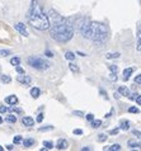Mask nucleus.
<instances>
[{
  "instance_id": "0eeeda50",
  "label": "nucleus",
  "mask_w": 141,
  "mask_h": 151,
  "mask_svg": "<svg viewBox=\"0 0 141 151\" xmlns=\"http://www.w3.org/2000/svg\"><path fill=\"white\" fill-rule=\"evenodd\" d=\"M22 123L24 126H27V127H32V126L35 124V119H33L32 117L26 116V117H23V118H22Z\"/></svg>"
},
{
  "instance_id": "f03ea898",
  "label": "nucleus",
  "mask_w": 141,
  "mask_h": 151,
  "mask_svg": "<svg viewBox=\"0 0 141 151\" xmlns=\"http://www.w3.org/2000/svg\"><path fill=\"white\" fill-rule=\"evenodd\" d=\"M78 27L80 29L83 37L92 40L98 43H104L109 37V31L103 23L90 22L88 19H80L78 22Z\"/></svg>"
},
{
  "instance_id": "dca6fc26",
  "label": "nucleus",
  "mask_w": 141,
  "mask_h": 151,
  "mask_svg": "<svg viewBox=\"0 0 141 151\" xmlns=\"http://www.w3.org/2000/svg\"><path fill=\"white\" fill-rule=\"evenodd\" d=\"M128 147H131V149L140 147V142H136L135 140H130L128 141Z\"/></svg>"
},
{
  "instance_id": "b1692460",
  "label": "nucleus",
  "mask_w": 141,
  "mask_h": 151,
  "mask_svg": "<svg viewBox=\"0 0 141 151\" xmlns=\"http://www.w3.org/2000/svg\"><path fill=\"white\" fill-rule=\"evenodd\" d=\"M43 146L46 149H48V150H51V149H53V144L51 141H43Z\"/></svg>"
},
{
  "instance_id": "4468645a",
  "label": "nucleus",
  "mask_w": 141,
  "mask_h": 151,
  "mask_svg": "<svg viewBox=\"0 0 141 151\" xmlns=\"http://www.w3.org/2000/svg\"><path fill=\"white\" fill-rule=\"evenodd\" d=\"M40 94H41V91H40L38 88H32L31 89V95L33 96V98H38Z\"/></svg>"
},
{
  "instance_id": "f8f14e48",
  "label": "nucleus",
  "mask_w": 141,
  "mask_h": 151,
  "mask_svg": "<svg viewBox=\"0 0 141 151\" xmlns=\"http://www.w3.org/2000/svg\"><path fill=\"white\" fill-rule=\"evenodd\" d=\"M118 93L122 94L123 96H128V95L131 94L130 90H128V88H126V86H119V88H118Z\"/></svg>"
},
{
  "instance_id": "6e6552de",
  "label": "nucleus",
  "mask_w": 141,
  "mask_h": 151,
  "mask_svg": "<svg viewBox=\"0 0 141 151\" xmlns=\"http://www.w3.org/2000/svg\"><path fill=\"white\" fill-rule=\"evenodd\" d=\"M5 103L9 104V106H15V104L18 103V98H17L15 95H9L5 98Z\"/></svg>"
},
{
  "instance_id": "79ce46f5",
  "label": "nucleus",
  "mask_w": 141,
  "mask_h": 151,
  "mask_svg": "<svg viewBox=\"0 0 141 151\" xmlns=\"http://www.w3.org/2000/svg\"><path fill=\"white\" fill-rule=\"evenodd\" d=\"M46 55H47L48 57H53V53H52L51 51H46Z\"/></svg>"
},
{
  "instance_id": "4be33fe9",
  "label": "nucleus",
  "mask_w": 141,
  "mask_h": 151,
  "mask_svg": "<svg viewBox=\"0 0 141 151\" xmlns=\"http://www.w3.org/2000/svg\"><path fill=\"white\" fill-rule=\"evenodd\" d=\"M10 64L13 65V66L19 65V64H20V58H19V57H13V58L10 60Z\"/></svg>"
},
{
  "instance_id": "2f4dec72",
  "label": "nucleus",
  "mask_w": 141,
  "mask_h": 151,
  "mask_svg": "<svg viewBox=\"0 0 141 151\" xmlns=\"http://www.w3.org/2000/svg\"><path fill=\"white\" fill-rule=\"evenodd\" d=\"M3 56H6V55H10V51H8V50H3V51H0Z\"/></svg>"
},
{
  "instance_id": "412c9836",
  "label": "nucleus",
  "mask_w": 141,
  "mask_h": 151,
  "mask_svg": "<svg viewBox=\"0 0 141 151\" xmlns=\"http://www.w3.org/2000/svg\"><path fill=\"white\" fill-rule=\"evenodd\" d=\"M1 81L4 84H9L12 81V78L9 76V75H3V76H1Z\"/></svg>"
},
{
  "instance_id": "c756f323",
  "label": "nucleus",
  "mask_w": 141,
  "mask_h": 151,
  "mask_svg": "<svg viewBox=\"0 0 141 151\" xmlns=\"http://www.w3.org/2000/svg\"><path fill=\"white\" fill-rule=\"evenodd\" d=\"M15 70H17V73H18V74H24V70L20 68L19 65H17V66H15Z\"/></svg>"
},
{
  "instance_id": "c9c22d12",
  "label": "nucleus",
  "mask_w": 141,
  "mask_h": 151,
  "mask_svg": "<svg viewBox=\"0 0 141 151\" xmlns=\"http://www.w3.org/2000/svg\"><path fill=\"white\" fill-rule=\"evenodd\" d=\"M74 135H83L81 129H74Z\"/></svg>"
},
{
  "instance_id": "37998d69",
  "label": "nucleus",
  "mask_w": 141,
  "mask_h": 151,
  "mask_svg": "<svg viewBox=\"0 0 141 151\" xmlns=\"http://www.w3.org/2000/svg\"><path fill=\"white\" fill-rule=\"evenodd\" d=\"M6 149H8V150H13V149H14V146H13V145H8V146H6Z\"/></svg>"
},
{
  "instance_id": "9d476101",
  "label": "nucleus",
  "mask_w": 141,
  "mask_h": 151,
  "mask_svg": "<svg viewBox=\"0 0 141 151\" xmlns=\"http://www.w3.org/2000/svg\"><path fill=\"white\" fill-rule=\"evenodd\" d=\"M119 128L123 129V131H127V129L130 128V122L126 119H122L121 122H119Z\"/></svg>"
},
{
  "instance_id": "f257e3e1",
  "label": "nucleus",
  "mask_w": 141,
  "mask_h": 151,
  "mask_svg": "<svg viewBox=\"0 0 141 151\" xmlns=\"http://www.w3.org/2000/svg\"><path fill=\"white\" fill-rule=\"evenodd\" d=\"M50 14H52L53 22L52 24L50 23V35L55 41L65 43L69 42L74 36V24L71 23L70 19H65L57 13H53V10L50 12Z\"/></svg>"
},
{
  "instance_id": "58836bf2",
  "label": "nucleus",
  "mask_w": 141,
  "mask_h": 151,
  "mask_svg": "<svg viewBox=\"0 0 141 151\" xmlns=\"http://www.w3.org/2000/svg\"><path fill=\"white\" fill-rule=\"evenodd\" d=\"M8 112V108L5 107H0V113H6Z\"/></svg>"
},
{
  "instance_id": "423d86ee",
  "label": "nucleus",
  "mask_w": 141,
  "mask_h": 151,
  "mask_svg": "<svg viewBox=\"0 0 141 151\" xmlns=\"http://www.w3.org/2000/svg\"><path fill=\"white\" fill-rule=\"evenodd\" d=\"M17 80H18L19 83H22V84H26V85H29L31 81H32V79L29 76H24V74H20V76L17 78Z\"/></svg>"
},
{
  "instance_id": "a878e982",
  "label": "nucleus",
  "mask_w": 141,
  "mask_h": 151,
  "mask_svg": "<svg viewBox=\"0 0 141 151\" xmlns=\"http://www.w3.org/2000/svg\"><path fill=\"white\" fill-rule=\"evenodd\" d=\"M22 136H15L13 138V142H14V145H19V144H22Z\"/></svg>"
},
{
  "instance_id": "9b49d317",
  "label": "nucleus",
  "mask_w": 141,
  "mask_h": 151,
  "mask_svg": "<svg viewBox=\"0 0 141 151\" xmlns=\"http://www.w3.org/2000/svg\"><path fill=\"white\" fill-rule=\"evenodd\" d=\"M132 73H134V69H132V68H127L125 71H123V79H125V80H128L130 76L132 75Z\"/></svg>"
},
{
  "instance_id": "a18cd8bd",
  "label": "nucleus",
  "mask_w": 141,
  "mask_h": 151,
  "mask_svg": "<svg viewBox=\"0 0 141 151\" xmlns=\"http://www.w3.org/2000/svg\"><path fill=\"white\" fill-rule=\"evenodd\" d=\"M3 150H4V149H3V147H1V146H0V151H3Z\"/></svg>"
},
{
  "instance_id": "a211bd4d",
  "label": "nucleus",
  "mask_w": 141,
  "mask_h": 151,
  "mask_svg": "<svg viewBox=\"0 0 141 151\" xmlns=\"http://www.w3.org/2000/svg\"><path fill=\"white\" fill-rule=\"evenodd\" d=\"M103 150H111V151H118V150H121V146H119L118 144H116V145H112L111 147H104Z\"/></svg>"
},
{
  "instance_id": "7c9ffc66",
  "label": "nucleus",
  "mask_w": 141,
  "mask_h": 151,
  "mask_svg": "<svg viewBox=\"0 0 141 151\" xmlns=\"http://www.w3.org/2000/svg\"><path fill=\"white\" fill-rule=\"evenodd\" d=\"M134 100H136V102H137V104L140 106L141 104V98H140V94H136V96H135V99Z\"/></svg>"
},
{
  "instance_id": "c03bdc74",
  "label": "nucleus",
  "mask_w": 141,
  "mask_h": 151,
  "mask_svg": "<svg viewBox=\"0 0 141 151\" xmlns=\"http://www.w3.org/2000/svg\"><path fill=\"white\" fill-rule=\"evenodd\" d=\"M3 123V117H0V124Z\"/></svg>"
},
{
  "instance_id": "393cba45",
  "label": "nucleus",
  "mask_w": 141,
  "mask_h": 151,
  "mask_svg": "<svg viewBox=\"0 0 141 151\" xmlns=\"http://www.w3.org/2000/svg\"><path fill=\"white\" fill-rule=\"evenodd\" d=\"M52 129H53L52 126H46V127H41V128H38V131H40V132H46V131H52Z\"/></svg>"
},
{
  "instance_id": "a19ab883",
  "label": "nucleus",
  "mask_w": 141,
  "mask_h": 151,
  "mask_svg": "<svg viewBox=\"0 0 141 151\" xmlns=\"http://www.w3.org/2000/svg\"><path fill=\"white\" fill-rule=\"evenodd\" d=\"M140 46H141V41H140V37H139V41H137V51H140V50H141Z\"/></svg>"
},
{
  "instance_id": "4c0bfd02",
  "label": "nucleus",
  "mask_w": 141,
  "mask_h": 151,
  "mask_svg": "<svg viewBox=\"0 0 141 151\" xmlns=\"http://www.w3.org/2000/svg\"><path fill=\"white\" fill-rule=\"evenodd\" d=\"M118 131H119V129H118V128H116V129H112V131H111L109 133H111V135H117Z\"/></svg>"
},
{
  "instance_id": "ddd939ff",
  "label": "nucleus",
  "mask_w": 141,
  "mask_h": 151,
  "mask_svg": "<svg viewBox=\"0 0 141 151\" xmlns=\"http://www.w3.org/2000/svg\"><path fill=\"white\" fill-rule=\"evenodd\" d=\"M22 142H23L24 147H31L32 145H35V140H33V138H27V140H24Z\"/></svg>"
},
{
  "instance_id": "39448f33",
  "label": "nucleus",
  "mask_w": 141,
  "mask_h": 151,
  "mask_svg": "<svg viewBox=\"0 0 141 151\" xmlns=\"http://www.w3.org/2000/svg\"><path fill=\"white\" fill-rule=\"evenodd\" d=\"M14 28L18 31L20 35L22 36H24V37H28V31H27V28H26V26H24L23 23H17L15 26H14Z\"/></svg>"
},
{
  "instance_id": "c85d7f7f",
  "label": "nucleus",
  "mask_w": 141,
  "mask_h": 151,
  "mask_svg": "<svg viewBox=\"0 0 141 151\" xmlns=\"http://www.w3.org/2000/svg\"><path fill=\"white\" fill-rule=\"evenodd\" d=\"M128 112H130V113H139L140 109H139V108H136V107H130V108H128Z\"/></svg>"
},
{
  "instance_id": "f3484780",
  "label": "nucleus",
  "mask_w": 141,
  "mask_h": 151,
  "mask_svg": "<svg viewBox=\"0 0 141 151\" xmlns=\"http://www.w3.org/2000/svg\"><path fill=\"white\" fill-rule=\"evenodd\" d=\"M65 58L66 60H70V61H73V60H75V53H73V52H65Z\"/></svg>"
},
{
  "instance_id": "6ab92c4d",
  "label": "nucleus",
  "mask_w": 141,
  "mask_h": 151,
  "mask_svg": "<svg viewBox=\"0 0 141 151\" xmlns=\"http://www.w3.org/2000/svg\"><path fill=\"white\" fill-rule=\"evenodd\" d=\"M69 68H70V70H71L73 73H79L78 65H76V64H74V62H70V64H69Z\"/></svg>"
},
{
  "instance_id": "7ed1b4c3",
  "label": "nucleus",
  "mask_w": 141,
  "mask_h": 151,
  "mask_svg": "<svg viewBox=\"0 0 141 151\" xmlns=\"http://www.w3.org/2000/svg\"><path fill=\"white\" fill-rule=\"evenodd\" d=\"M28 22L33 28L38 29V31H45L50 27V18L42 12V8L37 0L32 1L29 13H28Z\"/></svg>"
},
{
  "instance_id": "cd10ccee",
  "label": "nucleus",
  "mask_w": 141,
  "mask_h": 151,
  "mask_svg": "<svg viewBox=\"0 0 141 151\" xmlns=\"http://www.w3.org/2000/svg\"><path fill=\"white\" fill-rule=\"evenodd\" d=\"M106 140H107V136L104 135V133H101V135L98 136V141L99 142H104Z\"/></svg>"
},
{
  "instance_id": "473e14b6",
  "label": "nucleus",
  "mask_w": 141,
  "mask_h": 151,
  "mask_svg": "<svg viewBox=\"0 0 141 151\" xmlns=\"http://www.w3.org/2000/svg\"><path fill=\"white\" fill-rule=\"evenodd\" d=\"M135 83H137L140 85V84H141V75H137V76L135 78Z\"/></svg>"
},
{
  "instance_id": "2eb2a0df",
  "label": "nucleus",
  "mask_w": 141,
  "mask_h": 151,
  "mask_svg": "<svg viewBox=\"0 0 141 151\" xmlns=\"http://www.w3.org/2000/svg\"><path fill=\"white\" fill-rule=\"evenodd\" d=\"M5 121L8 123H15L17 122V117L14 114H9V116L5 117Z\"/></svg>"
},
{
  "instance_id": "20e7f679",
  "label": "nucleus",
  "mask_w": 141,
  "mask_h": 151,
  "mask_svg": "<svg viewBox=\"0 0 141 151\" xmlns=\"http://www.w3.org/2000/svg\"><path fill=\"white\" fill-rule=\"evenodd\" d=\"M28 65L32 66L33 69H37V70H45V69L48 68L47 62L40 57H29L28 58Z\"/></svg>"
},
{
  "instance_id": "f704fd0d",
  "label": "nucleus",
  "mask_w": 141,
  "mask_h": 151,
  "mask_svg": "<svg viewBox=\"0 0 141 151\" xmlns=\"http://www.w3.org/2000/svg\"><path fill=\"white\" fill-rule=\"evenodd\" d=\"M43 121V114L41 113V114H38V117H37V122H42Z\"/></svg>"
},
{
  "instance_id": "bb28decb",
  "label": "nucleus",
  "mask_w": 141,
  "mask_h": 151,
  "mask_svg": "<svg viewBox=\"0 0 141 151\" xmlns=\"http://www.w3.org/2000/svg\"><path fill=\"white\" fill-rule=\"evenodd\" d=\"M108 69H109L111 73H117V71H118V68H117L116 65H109V66H108Z\"/></svg>"
},
{
  "instance_id": "1a4fd4ad",
  "label": "nucleus",
  "mask_w": 141,
  "mask_h": 151,
  "mask_svg": "<svg viewBox=\"0 0 141 151\" xmlns=\"http://www.w3.org/2000/svg\"><path fill=\"white\" fill-rule=\"evenodd\" d=\"M56 147L59 150H66V149H68V141L64 140V138H60V140L57 141Z\"/></svg>"
},
{
  "instance_id": "aec40b11",
  "label": "nucleus",
  "mask_w": 141,
  "mask_h": 151,
  "mask_svg": "<svg viewBox=\"0 0 141 151\" xmlns=\"http://www.w3.org/2000/svg\"><path fill=\"white\" fill-rule=\"evenodd\" d=\"M92 126L94 128H99L102 126V121L101 119H93L92 121Z\"/></svg>"
},
{
  "instance_id": "e433bc0d",
  "label": "nucleus",
  "mask_w": 141,
  "mask_h": 151,
  "mask_svg": "<svg viewBox=\"0 0 141 151\" xmlns=\"http://www.w3.org/2000/svg\"><path fill=\"white\" fill-rule=\"evenodd\" d=\"M74 114H75V116H79V117H84V113H83V112H79V111L74 112Z\"/></svg>"
},
{
  "instance_id": "5701e85b",
  "label": "nucleus",
  "mask_w": 141,
  "mask_h": 151,
  "mask_svg": "<svg viewBox=\"0 0 141 151\" xmlns=\"http://www.w3.org/2000/svg\"><path fill=\"white\" fill-rule=\"evenodd\" d=\"M119 57V52H116V53H107V58L108 60H112V58H118Z\"/></svg>"
},
{
  "instance_id": "ea45409f",
  "label": "nucleus",
  "mask_w": 141,
  "mask_h": 151,
  "mask_svg": "<svg viewBox=\"0 0 141 151\" xmlns=\"http://www.w3.org/2000/svg\"><path fill=\"white\" fill-rule=\"evenodd\" d=\"M132 133H134V135H135V136H137V137H140V131H136V129H135V131H132Z\"/></svg>"
},
{
  "instance_id": "72a5a7b5",
  "label": "nucleus",
  "mask_w": 141,
  "mask_h": 151,
  "mask_svg": "<svg viewBox=\"0 0 141 151\" xmlns=\"http://www.w3.org/2000/svg\"><path fill=\"white\" fill-rule=\"evenodd\" d=\"M86 119H88V121H93L94 119V116L92 114V113H89V114H86Z\"/></svg>"
}]
</instances>
